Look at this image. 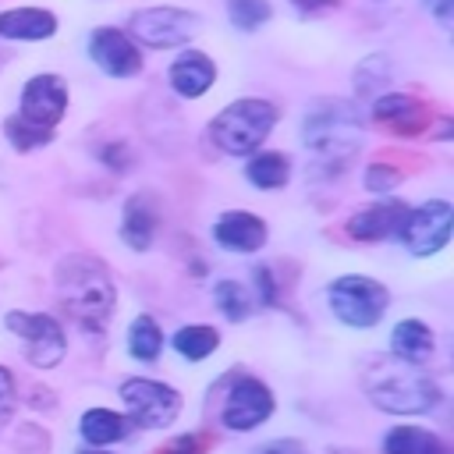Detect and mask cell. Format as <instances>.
I'll return each mask as SVG.
<instances>
[{"label":"cell","mask_w":454,"mask_h":454,"mask_svg":"<svg viewBox=\"0 0 454 454\" xmlns=\"http://www.w3.org/2000/svg\"><path fill=\"white\" fill-rule=\"evenodd\" d=\"M57 294H60L64 309L71 312V319L85 330H103L114 312V301H117L106 266L92 255H64L60 259Z\"/></svg>","instance_id":"cell-1"},{"label":"cell","mask_w":454,"mask_h":454,"mask_svg":"<svg viewBox=\"0 0 454 454\" xmlns=\"http://www.w3.org/2000/svg\"><path fill=\"white\" fill-rule=\"evenodd\" d=\"M362 114L351 99L340 96H319L309 103L305 121H301V142L312 156L326 160V163H344L358 142H362Z\"/></svg>","instance_id":"cell-2"},{"label":"cell","mask_w":454,"mask_h":454,"mask_svg":"<svg viewBox=\"0 0 454 454\" xmlns=\"http://www.w3.org/2000/svg\"><path fill=\"white\" fill-rule=\"evenodd\" d=\"M277 124V106L259 96H245L227 103L213 121H209V138L220 153L227 156H252L266 142V135Z\"/></svg>","instance_id":"cell-3"},{"label":"cell","mask_w":454,"mask_h":454,"mask_svg":"<svg viewBox=\"0 0 454 454\" xmlns=\"http://www.w3.org/2000/svg\"><path fill=\"white\" fill-rule=\"evenodd\" d=\"M365 390H369V401L390 415H422L440 404V387L408 362L376 365Z\"/></svg>","instance_id":"cell-4"},{"label":"cell","mask_w":454,"mask_h":454,"mask_svg":"<svg viewBox=\"0 0 454 454\" xmlns=\"http://www.w3.org/2000/svg\"><path fill=\"white\" fill-rule=\"evenodd\" d=\"M326 298H330V309L340 323L348 326H376L390 305V291L372 280V277H362V273H348V277H337L330 287H326Z\"/></svg>","instance_id":"cell-5"},{"label":"cell","mask_w":454,"mask_h":454,"mask_svg":"<svg viewBox=\"0 0 454 454\" xmlns=\"http://www.w3.org/2000/svg\"><path fill=\"white\" fill-rule=\"evenodd\" d=\"M121 401L128 408V422L142 429H163L181 415V394L167 383L142 376L121 383Z\"/></svg>","instance_id":"cell-6"},{"label":"cell","mask_w":454,"mask_h":454,"mask_svg":"<svg viewBox=\"0 0 454 454\" xmlns=\"http://www.w3.org/2000/svg\"><path fill=\"white\" fill-rule=\"evenodd\" d=\"M128 28L149 50H174V46H184L202 28V18L184 7H145L131 14Z\"/></svg>","instance_id":"cell-7"},{"label":"cell","mask_w":454,"mask_h":454,"mask_svg":"<svg viewBox=\"0 0 454 454\" xmlns=\"http://www.w3.org/2000/svg\"><path fill=\"white\" fill-rule=\"evenodd\" d=\"M450 227H454V206L447 199H429V202L408 209L401 241L408 245L411 255L426 259V255H436L450 241Z\"/></svg>","instance_id":"cell-8"},{"label":"cell","mask_w":454,"mask_h":454,"mask_svg":"<svg viewBox=\"0 0 454 454\" xmlns=\"http://www.w3.org/2000/svg\"><path fill=\"white\" fill-rule=\"evenodd\" d=\"M7 326L25 340V355L35 369H53L64 351H67V340H64V326L46 316V312H7Z\"/></svg>","instance_id":"cell-9"},{"label":"cell","mask_w":454,"mask_h":454,"mask_svg":"<svg viewBox=\"0 0 454 454\" xmlns=\"http://www.w3.org/2000/svg\"><path fill=\"white\" fill-rule=\"evenodd\" d=\"M67 110V85L60 74H32L21 89V103H18V117H25L35 128L53 131L60 124Z\"/></svg>","instance_id":"cell-10"},{"label":"cell","mask_w":454,"mask_h":454,"mask_svg":"<svg viewBox=\"0 0 454 454\" xmlns=\"http://www.w3.org/2000/svg\"><path fill=\"white\" fill-rule=\"evenodd\" d=\"M89 57H92V64H96L103 74H110V78H131V74H138L142 64H145V57H142V50L135 46V39H131L128 32H121V28H110V25H99V28L89 35Z\"/></svg>","instance_id":"cell-11"},{"label":"cell","mask_w":454,"mask_h":454,"mask_svg":"<svg viewBox=\"0 0 454 454\" xmlns=\"http://www.w3.org/2000/svg\"><path fill=\"white\" fill-rule=\"evenodd\" d=\"M273 415V394L266 383H259L255 376H238L231 383L227 404H223V426L234 433H248L259 422H266Z\"/></svg>","instance_id":"cell-12"},{"label":"cell","mask_w":454,"mask_h":454,"mask_svg":"<svg viewBox=\"0 0 454 454\" xmlns=\"http://www.w3.org/2000/svg\"><path fill=\"white\" fill-rule=\"evenodd\" d=\"M372 121L383 124L387 131L408 138V135H422L426 131L429 110L408 92H383V96L372 99Z\"/></svg>","instance_id":"cell-13"},{"label":"cell","mask_w":454,"mask_h":454,"mask_svg":"<svg viewBox=\"0 0 454 454\" xmlns=\"http://www.w3.org/2000/svg\"><path fill=\"white\" fill-rule=\"evenodd\" d=\"M404 216H408V202H401V199H380V202H369L365 209H358L348 220V234L355 241H383V238L401 234Z\"/></svg>","instance_id":"cell-14"},{"label":"cell","mask_w":454,"mask_h":454,"mask_svg":"<svg viewBox=\"0 0 454 454\" xmlns=\"http://www.w3.org/2000/svg\"><path fill=\"white\" fill-rule=\"evenodd\" d=\"M167 78H170V89L181 96V99H199L213 89L216 82V64L209 53L202 50H184L181 57H174V64L167 67Z\"/></svg>","instance_id":"cell-15"},{"label":"cell","mask_w":454,"mask_h":454,"mask_svg":"<svg viewBox=\"0 0 454 454\" xmlns=\"http://www.w3.org/2000/svg\"><path fill=\"white\" fill-rule=\"evenodd\" d=\"M213 238L227 252H259L266 245V220L245 209L220 213L213 223Z\"/></svg>","instance_id":"cell-16"},{"label":"cell","mask_w":454,"mask_h":454,"mask_svg":"<svg viewBox=\"0 0 454 454\" xmlns=\"http://www.w3.org/2000/svg\"><path fill=\"white\" fill-rule=\"evenodd\" d=\"M57 32V14L46 7H11L0 11V39H18V43H35L50 39Z\"/></svg>","instance_id":"cell-17"},{"label":"cell","mask_w":454,"mask_h":454,"mask_svg":"<svg viewBox=\"0 0 454 454\" xmlns=\"http://www.w3.org/2000/svg\"><path fill=\"white\" fill-rule=\"evenodd\" d=\"M121 238L131 252H145L153 245V238H156V202H153V195H131L124 202Z\"/></svg>","instance_id":"cell-18"},{"label":"cell","mask_w":454,"mask_h":454,"mask_svg":"<svg viewBox=\"0 0 454 454\" xmlns=\"http://www.w3.org/2000/svg\"><path fill=\"white\" fill-rule=\"evenodd\" d=\"M390 348L401 362L408 365H419L422 358L433 355V330L422 323V319H401L390 333Z\"/></svg>","instance_id":"cell-19"},{"label":"cell","mask_w":454,"mask_h":454,"mask_svg":"<svg viewBox=\"0 0 454 454\" xmlns=\"http://www.w3.org/2000/svg\"><path fill=\"white\" fill-rule=\"evenodd\" d=\"M245 177L255 188H284L291 181V156L287 153H252L245 163Z\"/></svg>","instance_id":"cell-20"},{"label":"cell","mask_w":454,"mask_h":454,"mask_svg":"<svg viewBox=\"0 0 454 454\" xmlns=\"http://www.w3.org/2000/svg\"><path fill=\"white\" fill-rule=\"evenodd\" d=\"M128 429H131V422H128L124 415L110 411V408H89V411L82 415V436H85L89 443H96V447L114 443V440H124Z\"/></svg>","instance_id":"cell-21"},{"label":"cell","mask_w":454,"mask_h":454,"mask_svg":"<svg viewBox=\"0 0 454 454\" xmlns=\"http://www.w3.org/2000/svg\"><path fill=\"white\" fill-rule=\"evenodd\" d=\"M387 454H443V443L419 426H394L383 440Z\"/></svg>","instance_id":"cell-22"},{"label":"cell","mask_w":454,"mask_h":454,"mask_svg":"<svg viewBox=\"0 0 454 454\" xmlns=\"http://www.w3.org/2000/svg\"><path fill=\"white\" fill-rule=\"evenodd\" d=\"M128 351L138 362H156L163 351V333L153 316H135L128 326Z\"/></svg>","instance_id":"cell-23"},{"label":"cell","mask_w":454,"mask_h":454,"mask_svg":"<svg viewBox=\"0 0 454 454\" xmlns=\"http://www.w3.org/2000/svg\"><path fill=\"white\" fill-rule=\"evenodd\" d=\"M170 344H174V351L184 355L188 362H202V358H209V355L216 351L220 333H216L213 326H206V323H192V326H181Z\"/></svg>","instance_id":"cell-24"},{"label":"cell","mask_w":454,"mask_h":454,"mask_svg":"<svg viewBox=\"0 0 454 454\" xmlns=\"http://www.w3.org/2000/svg\"><path fill=\"white\" fill-rule=\"evenodd\" d=\"M273 14L270 0H227V18L238 32H255Z\"/></svg>","instance_id":"cell-25"},{"label":"cell","mask_w":454,"mask_h":454,"mask_svg":"<svg viewBox=\"0 0 454 454\" xmlns=\"http://www.w3.org/2000/svg\"><path fill=\"white\" fill-rule=\"evenodd\" d=\"M213 298H216V309H220L231 323H241V319L252 312V298H248V291H245L238 280H220L216 291H213Z\"/></svg>","instance_id":"cell-26"},{"label":"cell","mask_w":454,"mask_h":454,"mask_svg":"<svg viewBox=\"0 0 454 454\" xmlns=\"http://www.w3.org/2000/svg\"><path fill=\"white\" fill-rule=\"evenodd\" d=\"M4 135H7V142H11L18 153L43 149V145L50 142V131H46V128H35V124H28V121L18 117V114H11V117L4 121Z\"/></svg>","instance_id":"cell-27"},{"label":"cell","mask_w":454,"mask_h":454,"mask_svg":"<svg viewBox=\"0 0 454 454\" xmlns=\"http://www.w3.org/2000/svg\"><path fill=\"white\" fill-rule=\"evenodd\" d=\"M387 78H390V60H387L383 53H372V57H365V60L355 67V85H358V92L380 89V85H387Z\"/></svg>","instance_id":"cell-28"},{"label":"cell","mask_w":454,"mask_h":454,"mask_svg":"<svg viewBox=\"0 0 454 454\" xmlns=\"http://www.w3.org/2000/svg\"><path fill=\"white\" fill-rule=\"evenodd\" d=\"M401 184V170L390 167V163H372L365 170V188L369 192H394Z\"/></svg>","instance_id":"cell-29"},{"label":"cell","mask_w":454,"mask_h":454,"mask_svg":"<svg viewBox=\"0 0 454 454\" xmlns=\"http://www.w3.org/2000/svg\"><path fill=\"white\" fill-rule=\"evenodd\" d=\"M202 447H206L202 436H177V440H170L167 447H160L156 454H202Z\"/></svg>","instance_id":"cell-30"},{"label":"cell","mask_w":454,"mask_h":454,"mask_svg":"<svg viewBox=\"0 0 454 454\" xmlns=\"http://www.w3.org/2000/svg\"><path fill=\"white\" fill-rule=\"evenodd\" d=\"M11 408H14V380H11V372L0 365V422L11 415Z\"/></svg>","instance_id":"cell-31"},{"label":"cell","mask_w":454,"mask_h":454,"mask_svg":"<svg viewBox=\"0 0 454 454\" xmlns=\"http://www.w3.org/2000/svg\"><path fill=\"white\" fill-rule=\"evenodd\" d=\"M301 14H312V18H319V14H330V11H337L340 7V0H291Z\"/></svg>","instance_id":"cell-32"},{"label":"cell","mask_w":454,"mask_h":454,"mask_svg":"<svg viewBox=\"0 0 454 454\" xmlns=\"http://www.w3.org/2000/svg\"><path fill=\"white\" fill-rule=\"evenodd\" d=\"M103 163L114 167V170H124V167H128V145H124V142L106 145V149H103Z\"/></svg>","instance_id":"cell-33"},{"label":"cell","mask_w":454,"mask_h":454,"mask_svg":"<svg viewBox=\"0 0 454 454\" xmlns=\"http://www.w3.org/2000/svg\"><path fill=\"white\" fill-rule=\"evenodd\" d=\"M255 454H305V447L298 440H273V443L259 447Z\"/></svg>","instance_id":"cell-34"},{"label":"cell","mask_w":454,"mask_h":454,"mask_svg":"<svg viewBox=\"0 0 454 454\" xmlns=\"http://www.w3.org/2000/svg\"><path fill=\"white\" fill-rule=\"evenodd\" d=\"M426 7L433 11V18H436L443 28H450V0H426Z\"/></svg>","instance_id":"cell-35"},{"label":"cell","mask_w":454,"mask_h":454,"mask_svg":"<svg viewBox=\"0 0 454 454\" xmlns=\"http://www.w3.org/2000/svg\"><path fill=\"white\" fill-rule=\"evenodd\" d=\"M85 454H103V450H85Z\"/></svg>","instance_id":"cell-36"}]
</instances>
